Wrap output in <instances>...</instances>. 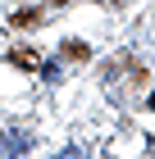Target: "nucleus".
<instances>
[{
    "mask_svg": "<svg viewBox=\"0 0 155 159\" xmlns=\"http://www.w3.org/2000/svg\"><path fill=\"white\" fill-rule=\"evenodd\" d=\"M32 141H36L32 127H5V136H0V155H5V159H23L27 150H32Z\"/></svg>",
    "mask_w": 155,
    "mask_h": 159,
    "instance_id": "nucleus-1",
    "label": "nucleus"
},
{
    "mask_svg": "<svg viewBox=\"0 0 155 159\" xmlns=\"http://www.w3.org/2000/svg\"><path fill=\"white\" fill-rule=\"evenodd\" d=\"M9 64H18V68H36V50L32 46H9Z\"/></svg>",
    "mask_w": 155,
    "mask_h": 159,
    "instance_id": "nucleus-2",
    "label": "nucleus"
},
{
    "mask_svg": "<svg viewBox=\"0 0 155 159\" xmlns=\"http://www.w3.org/2000/svg\"><path fill=\"white\" fill-rule=\"evenodd\" d=\"M18 32H27V27H36L41 23V9H14V18H9Z\"/></svg>",
    "mask_w": 155,
    "mask_h": 159,
    "instance_id": "nucleus-3",
    "label": "nucleus"
},
{
    "mask_svg": "<svg viewBox=\"0 0 155 159\" xmlns=\"http://www.w3.org/2000/svg\"><path fill=\"white\" fill-rule=\"evenodd\" d=\"M91 50H87V41H64V59H73V64H82Z\"/></svg>",
    "mask_w": 155,
    "mask_h": 159,
    "instance_id": "nucleus-4",
    "label": "nucleus"
},
{
    "mask_svg": "<svg viewBox=\"0 0 155 159\" xmlns=\"http://www.w3.org/2000/svg\"><path fill=\"white\" fill-rule=\"evenodd\" d=\"M36 68H41V77H46V82H60V64H36Z\"/></svg>",
    "mask_w": 155,
    "mask_h": 159,
    "instance_id": "nucleus-5",
    "label": "nucleus"
}]
</instances>
